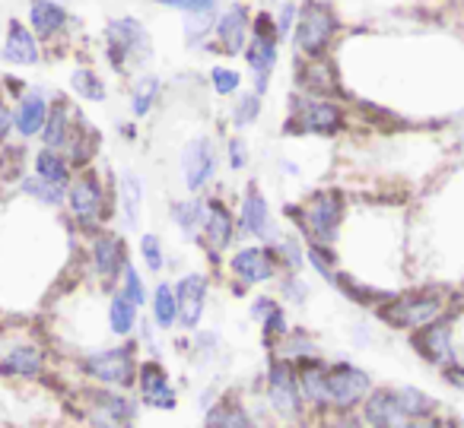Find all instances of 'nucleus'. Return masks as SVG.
Listing matches in <instances>:
<instances>
[{"mask_svg": "<svg viewBox=\"0 0 464 428\" xmlns=\"http://www.w3.org/2000/svg\"><path fill=\"white\" fill-rule=\"evenodd\" d=\"M29 23H33V33L39 39L52 42L54 35H61L67 29V14L61 4L54 0H33V7H29Z\"/></svg>", "mask_w": 464, "mask_h": 428, "instance_id": "obj_29", "label": "nucleus"}, {"mask_svg": "<svg viewBox=\"0 0 464 428\" xmlns=\"http://www.w3.org/2000/svg\"><path fill=\"white\" fill-rule=\"evenodd\" d=\"M137 324H140V318H137V305L128 299V295L118 289L115 295H111L109 301V327L115 337H130V333L137 330Z\"/></svg>", "mask_w": 464, "mask_h": 428, "instance_id": "obj_34", "label": "nucleus"}, {"mask_svg": "<svg viewBox=\"0 0 464 428\" xmlns=\"http://www.w3.org/2000/svg\"><path fill=\"white\" fill-rule=\"evenodd\" d=\"M204 428H255V422L239 396H219V400L207 409Z\"/></svg>", "mask_w": 464, "mask_h": 428, "instance_id": "obj_28", "label": "nucleus"}, {"mask_svg": "<svg viewBox=\"0 0 464 428\" xmlns=\"http://www.w3.org/2000/svg\"><path fill=\"white\" fill-rule=\"evenodd\" d=\"M398 428H445V422L439 415H423V419H407Z\"/></svg>", "mask_w": 464, "mask_h": 428, "instance_id": "obj_52", "label": "nucleus"}, {"mask_svg": "<svg viewBox=\"0 0 464 428\" xmlns=\"http://www.w3.org/2000/svg\"><path fill=\"white\" fill-rule=\"evenodd\" d=\"M45 371V352L33 343H23V346H14L7 356L0 358V377H39Z\"/></svg>", "mask_w": 464, "mask_h": 428, "instance_id": "obj_24", "label": "nucleus"}, {"mask_svg": "<svg viewBox=\"0 0 464 428\" xmlns=\"http://www.w3.org/2000/svg\"><path fill=\"white\" fill-rule=\"evenodd\" d=\"M236 229H239V235L261 238V242H267V244L280 242V232L274 229V219H271V206H267L265 194L255 185H248L246 200H242V213H239V219H236Z\"/></svg>", "mask_w": 464, "mask_h": 428, "instance_id": "obj_17", "label": "nucleus"}, {"mask_svg": "<svg viewBox=\"0 0 464 428\" xmlns=\"http://www.w3.org/2000/svg\"><path fill=\"white\" fill-rule=\"evenodd\" d=\"M156 4H162V7H175L181 10V14H213V7H217V0H156Z\"/></svg>", "mask_w": 464, "mask_h": 428, "instance_id": "obj_47", "label": "nucleus"}, {"mask_svg": "<svg viewBox=\"0 0 464 428\" xmlns=\"http://www.w3.org/2000/svg\"><path fill=\"white\" fill-rule=\"evenodd\" d=\"M80 371L90 381H96L99 387H115V390H130L137 384V343L111 346V349H96L90 356L80 358Z\"/></svg>", "mask_w": 464, "mask_h": 428, "instance_id": "obj_4", "label": "nucleus"}, {"mask_svg": "<svg viewBox=\"0 0 464 428\" xmlns=\"http://www.w3.org/2000/svg\"><path fill=\"white\" fill-rule=\"evenodd\" d=\"M267 400H271V409L286 422L303 419L305 413V400L303 390H299V377H296V365L290 358L277 356L267 365Z\"/></svg>", "mask_w": 464, "mask_h": 428, "instance_id": "obj_9", "label": "nucleus"}, {"mask_svg": "<svg viewBox=\"0 0 464 428\" xmlns=\"http://www.w3.org/2000/svg\"><path fill=\"white\" fill-rule=\"evenodd\" d=\"M71 90L77 92L80 99H86V102H102L105 99V83L99 80V73L86 71V67H77V71L71 73Z\"/></svg>", "mask_w": 464, "mask_h": 428, "instance_id": "obj_37", "label": "nucleus"}, {"mask_svg": "<svg viewBox=\"0 0 464 428\" xmlns=\"http://www.w3.org/2000/svg\"><path fill=\"white\" fill-rule=\"evenodd\" d=\"M296 377H299V390H303L305 406L315 409H331L328 400V362L318 356L309 358H296Z\"/></svg>", "mask_w": 464, "mask_h": 428, "instance_id": "obj_21", "label": "nucleus"}, {"mask_svg": "<svg viewBox=\"0 0 464 428\" xmlns=\"http://www.w3.org/2000/svg\"><path fill=\"white\" fill-rule=\"evenodd\" d=\"M105 58L111 61L115 71H124L128 64H140L150 58V33L143 29L140 20L124 16V20H111L105 26Z\"/></svg>", "mask_w": 464, "mask_h": 428, "instance_id": "obj_7", "label": "nucleus"}, {"mask_svg": "<svg viewBox=\"0 0 464 428\" xmlns=\"http://www.w3.org/2000/svg\"><path fill=\"white\" fill-rule=\"evenodd\" d=\"M445 384H451L455 390H464V365L461 362H451L449 368H442Z\"/></svg>", "mask_w": 464, "mask_h": 428, "instance_id": "obj_50", "label": "nucleus"}, {"mask_svg": "<svg viewBox=\"0 0 464 428\" xmlns=\"http://www.w3.org/2000/svg\"><path fill=\"white\" fill-rule=\"evenodd\" d=\"M411 346L417 349V356L423 358V362L436 365L439 371L449 368L451 362H458L455 330H451V320L449 318H439V320H432V324L413 330L411 333Z\"/></svg>", "mask_w": 464, "mask_h": 428, "instance_id": "obj_12", "label": "nucleus"}, {"mask_svg": "<svg viewBox=\"0 0 464 428\" xmlns=\"http://www.w3.org/2000/svg\"><path fill=\"white\" fill-rule=\"evenodd\" d=\"M160 90L162 83L156 77H143L140 83H137L134 96H130V111H134L137 118L150 115V109L156 105V99H160Z\"/></svg>", "mask_w": 464, "mask_h": 428, "instance_id": "obj_39", "label": "nucleus"}, {"mask_svg": "<svg viewBox=\"0 0 464 428\" xmlns=\"http://www.w3.org/2000/svg\"><path fill=\"white\" fill-rule=\"evenodd\" d=\"M99 143H102V137H99L96 130H92L90 124L77 115V121H73V128H71V137H67V143H64L67 162H71L73 168L90 166L92 156H96V149H99Z\"/></svg>", "mask_w": 464, "mask_h": 428, "instance_id": "obj_27", "label": "nucleus"}, {"mask_svg": "<svg viewBox=\"0 0 464 428\" xmlns=\"http://www.w3.org/2000/svg\"><path fill=\"white\" fill-rule=\"evenodd\" d=\"M181 172H185V187L191 194L204 191L217 175V149L207 137H194L181 149Z\"/></svg>", "mask_w": 464, "mask_h": 428, "instance_id": "obj_16", "label": "nucleus"}, {"mask_svg": "<svg viewBox=\"0 0 464 428\" xmlns=\"http://www.w3.org/2000/svg\"><path fill=\"white\" fill-rule=\"evenodd\" d=\"M296 83L315 99H328L341 90L328 58H296Z\"/></svg>", "mask_w": 464, "mask_h": 428, "instance_id": "obj_22", "label": "nucleus"}, {"mask_svg": "<svg viewBox=\"0 0 464 428\" xmlns=\"http://www.w3.org/2000/svg\"><path fill=\"white\" fill-rule=\"evenodd\" d=\"M277 308H280L277 301L267 299V295H265V299H255V301H252V318H255V320H265L267 314H274Z\"/></svg>", "mask_w": 464, "mask_h": 428, "instance_id": "obj_51", "label": "nucleus"}, {"mask_svg": "<svg viewBox=\"0 0 464 428\" xmlns=\"http://www.w3.org/2000/svg\"><path fill=\"white\" fill-rule=\"evenodd\" d=\"M372 377L353 362H328V400L331 409L337 413H350V409L362 406L366 396L372 394Z\"/></svg>", "mask_w": 464, "mask_h": 428, "instance_id": "obj_10", "label": "nucleus"}, {"mask_svg": "<svg viewBox=\"0 0 464 428\" xmlns=\"http://www.w3.org/2000/svg\"><path fill=\"white\" fill-rule=\"evenodd\" d=\"M140 257H143V263H147L150 273H160L162 263H166V257H162L160 238H156V235H143L140 238Z\"/></svg>", "mask_w": 464, "mask_h": 428, "instance_id": "obj_45", "label": "nucleus"}, {"mask_svg": "<svg viewBox=\"0 0 464 428\" xmlns=\"http://www.w3.org/2000/svg\"><path fill=\"white\" fill-rule=\"evenodd\" d=\"M445 311V292L442 289H417V292L392 295L375 308L379 320H385L394 330H420V327L439 320Z\"/></svg>", "mask_w": 464, "mask_h": 428, "instance_id": "obj_2", "label": "nucleus"}, {"mask_svg": "<svg viewBox=\"0 0 464 428\" xmlns=\"http://www.w3.org/2000/svg\"><path fill=\"white\" fill-rule=\"evenodd\" d=\"M73 121H77V111H73V105L67 102V99H54V102L48 105L45 128H42V140H45V147L48 149H64Z\"/></svg>", "mask_w": 464, "mask_h": 428, "instance_id": "obj_26", "label": "nucleus"}, {"mask_svg": "<svg viewBox=\"0 0 464 428\" xmlns=\"http://www.w3.org/2000/svg\"><path fill=\"white\" fill-rule=\"evenodd\" d=\"M137 390H140L143 406L160 409V413H172L179 406V390L169 381V371L162 368L160 358H147L140 362V371H137Z\"/></svg>", "mask_w": 464, "mask_h": 428, "instance_id": "obj_15", "label": "nucleus"}, {"mask_svg": "<svg viewBox=\"0 0 464 428\" xmlns=\"http://www.w3.org/2000/svg\"><path fill=\"white\" fill-rule=\"evenodd\" d=\"M10 130H14V111L0 102V149H4V140H7Z\"/></svg>", "mask_w": 464, "mask_h": 428, "instance_id": "obj_53", "label": "nucleus"}, {"mask_svg": "<svg viewBox=\"0 0 464 428\" xmlns=\"http://www.w3.org/2000/svg\"><path fill=\"white\" fill-rule=\"evenodd\" d=\"M204 219H207V200L200 197L181 200V204L172 206V223L179 225V232L185 238H198L204 232Z\"/></svg>", "mask_w": 464, "mask_h": 428, "instance_id": "obj_33", "label": "nucleus"}, {"mask_svg": "<svg viewBox=\"0 0 464 428\" xmlns=\"http://www.w3.org/2000/svg\"><path fill=\"white\" fill-rule=\"evenodd\" d=\"M296 20H299V7H296V4H284V7H280V16H277L280 39H284V35H293V29H296Z\"/></svg>", "mask_w": 464, "mask_h": 428, "instance_id": "obj_48", "label": "nucleus"}, {"mask_svg": "<svg viewBox=\"0 0 464 428\" xmlns=\"http://www.w3.org/2000/svg\"><path fill=\"white\" fill-rule=\"evenodd\" d=\"M118 187H121V216H124V229L134 232L137 225H140V206H143V185L140 178H137L130 168H124L121 172V181H118Z\"/></svg>", "mask_w": 464, "mask_h": 428, "instance_id": "obj_32", "label": "nucleus"}, {"mask_svg": "<svg viewBox=\"0 0 464 428\" xmlns=\"http://www.w3.org/2000/svg\"><path fill=\"white\" fill-rule=\"evenodd\" d=\"M343 213H347V200H343L341 191H318L299 210H290V216H296L305 242L331 248L341 235Z\"/></svg>", "mask_w": 464, "mask_h": 428, "instance_id": "obj_1", "label": "nucleus"}, {"mask_svg": "<svg viewBox=\"0 0 464 428\" xmlns=\"http://www.w3.org/2000/svg\"><path fill=\"white\" fill-rule=\"evenodd\" d=\"M404 419L398 403V390L394 387H375L362 403V425L369 428H398Z\"/></svg>", "mask_w": 464, "mask_h": 428, "instance_id": "obj_23", "label": "nucleus"}, {"mask_svg": "<svg viewBox=\"0 0 464 428\" xmlns=\"http://www.w3.org/2000/svg\"><path fill=\"white\" fill-rule=\"evenodd\" d=\"M236 219H232L229 206L223 204V200H207V219H204V244L207 251H210L213 261H219V257L226 254V248L232 244V238H236Z\"/></svg>", "mask_w": 464, "mask_h": 428, "instance_id": "obj_20", "label": "nucleus"}, {"mask_svg": "<svg viewBox=\"0 0 464 428\" xmlns=\"http://www.w3.org/2000/svg\"><path fill=\"white\" fill-rule=\"evenodd\" d=\"M398 390V403L404 419H423V415H436V400L420 387H394Z\"/></svg>", "mask_w": 464, "mask_h": 428, "instance_id": "obj_36", "label": "nucleus"}, {"mask_svg": "<svg viewBox=\"0 0 464 428\" xmlns=\"http://www.w3.org/2000/svg\"><path fill=\"white\" fill-rule=\"evenodd\" d=\"M67 210L83 229H96L102 223L109 213V197H105L99 172L83 168L80 175H73V181L67 185Z\"/></svg>", "mask_w": 464, "mask_h": 428, "instance_id": "obj_8", "label": "nucleus"}, {"mask_svg": "<svg viewBox=\"0 0 464 428\" xmlns=\"http://www.w3.org/2000/svg\"><path fill=\"white\" fill-rule=\"evenodd\" d=\"M90 257H92V270H96L99 282L105 289H115V282H121L124 267H128V244L121 235L115 232H96L90 244Z\"/></svg>", "mask_w": 464, "mask_h": 428, "instance_id": "obj_14", "label": "nucleus"}, {"mask_svg": "<svg viewBox=\"0 0 464 428\" xmlns=\"http://www.w3.org/2000/svg\"><path fill=\"white\" fill-rule=\"evenodd\" d=\"M175 299H179V327L181 330H198L207 308V276L185 273L175 282Z\"/></svg>", "mask_w": 464, "mask_h": 428, "instance_id": "obj_18", "label": "nucleus"}, {"mask_svg": "<svg viewBox=\"0 0 464 428\" xmlns=\"http://www.w3.org/2000/svg\"><path fill=\"white\" fill-rule=\"evenodd\" d=\"M213 29H217V16H213V14H191V16H188V23H185V35H188V42H191V45L204 42Z\"/></svg>", "mask_w": 464, "mask_h": 428, "instance_id": "obj_42", "label": "nucleus"}, {"mask_svg": "<svg viewBox=\"0 0 464 428\" xmlns=\"http://www.w3.org/2000/svg\"><path fill=\"white\" fill-rule=\"evenodd\" d=\"M341 33V20L324 0H305L299 7V20L293 29V48L299 58H324L331 42Z\"/></svg>", "mask_w": 464, "mask_h": 428, "instance_id": "obj_3", "label": "nucleus"}, {"mask_svg": "<svg viewBox=\"0 0 464 428\" xmlns=\"http://www.w3.org/2000/svg\"><path fill=\"white\" fill-rule=\"evenodd\" d=\"M48 121V102L42 96H26L20 99L14 111V130L20 137H39L42 128Z\"/></svg>", "mask_w": 464, "mask_h": 428, "instance_id": "obj_30", "label": "nucleus"}, {"mask_svg": "<svg viewBox=\"0 0 464 428\" xmlns=\"http://www.w3.org/2000/svg\"><path fill=\"white\" fill-rule=\"evenodd\" d=\"M86 403H90V419L96 428H134L137 409H140L134 396L109 387H90Z\"/></svg>", "mask_w": 464, "mask_h": 428, "instance_id": "obj_11", "label": "nucleus"}, {"mask_svg": "<svg viewBox=\"0 0 464 428\" xmlns=\"http://www.w3.org/2000/svg\"><path fill=\"white\" fill-rule=\"evenodd\" d=\"M232 276L242 282V286H261V282H271L280 273V261L274 244H248V248L236 251L229 257Z\"/></svg>", "mask_w": 464, "mask_h": 428, "instance_id": "obj_13", "label": "nucleus"}, {"mask_svg": "<svg viewBox=\"0 0 464 428\" xmlns=\"http://www.w3.org/2000/svg\"><path fill=\"white\" fill-rule=\"evenodd\" d=\"M226 156H229V166L232 168H246L248 153H246V143H242L239 137H232V140L226 143Z\"/></svg>", "mask_w": 464, "mask_h": 428, "instance_id": "obj_49", "label": "nucleus"}, {"mask_svg": "<svg viewBox=\"0 0 464 428\" xmlns=\"http://www.w3.org/2000/svg\"><path fill=\"white\" fill-rule=\"evenodd\" d=\"M277 58H280L277 20H274L271 14H258L252 23V42H248V48H246V61H248V67H252L255 92H258V96H265L274 67H277Z\"/></svg>", "mask_w": 464, "mask_h": 428, "instance_id": "obj_6", "label": "nucleus"}, {"mask_svg": "<svg viewBox=\"0 0 464 428\" xmlns=\"http://www.w3.org/2000/svg\"><path fill=\"white\" fill-rule=\"evenodd\" d=\"M20 191H23V194H29L33 200H39V204H48V206H58L61 200H67V191H64V187L48 185V181H42L39 175H33V178L20 181Z\"/></svg>", "mask_w": 464, "mask_h": 428, "instance_id": "obj_38", "label": "nucleus"}, {"mask_svg": "<svg viewBox=\"0 0 464 428\" xmlns=\"http://www.w3.org/2000/svg\"><path fill=\"white\" fill-rule=\"evenodd\" d=\"M0 58L7 61V64H16V67H33L39 64V42H35V33L26 29L23 23H10L7 29V42H4V52Z\"/></svg>", "mask_w": 464, "mask_h": 428, "instance_id": "obj_25", "label": "nucleus"}, {"mask_svg": "<svg viewBox=\"0 0 464 428\" xmlns=\"http://www.w3.org/2000/svg\"><path fill=\"white\" fill-rule=\"evenodd\" d=\"M210 80H213V90H217V96H232V92L239 90L242 73L232 71V67H213Z\"/></svg>", "mask_w": 464, "mask_h": 428, "instance_id": "obj_44", "label": "nucleus"}, {"mask_svg": "<svg viewBox=\"0 0 464 428\" xmlns=\"http://www.w3.org/2000/svg\"><path fill=\"white\" fill-rule=\"evenodd\" d=\"M305 257H309V263L318 270V273L324 276V280L334 282L337 276V257L331 248H324V244H305Z\"/></svg>", "mask_w": 464, "mask_h": 428, "instance_id": "obj_40", "label": "nucleus"}, {"mask_svg": "<svg viewBox=\"0 0 464 428\" xmlns=\"http://www.w3.org/2000/svg\"><path fill=\"white\" fill-rule=\"evenodd\" d=\"M35 175H39L42 181H48V185L54 187H64L73 181V166L67 162V156L61 153V149H42L39 156H35Z\"/></svg>", "mask_w": 464, "mask_h": 428, "instance_id": "obj_31", "label": "nucleus"}, {"mask_svg": "<svg viewBox=\"0 0 464 428\" xmlns=\"http://www.w3.org/2000/svg\"><path fill=\"white\" fill-rule=\"evenodd\" d=\"M121 292L128 295V299L134 301L137 308L147 305V289H143V280H140V273H137V270H134V263H128V267H124V276H121Z\"/></svg>", "mask_w": 464, "mask_h": 428, "instance_id": "obj_43", "label": "nucleus"}, {"mask_svg": "<svg viewBox=\"0 0 464 428\" xmlns=\"http://www.w3.org/2000/svg\"><path fill=\"white\" fill-rule=\"evenodd\" d=\"M347 128V115L331 99H299L293 96V115L286 121V134L337 137Z\"/></svg>", "mask_w": 464, "mask_h": 428, "instance_id": "obj_5", "label": "nucleus"}, {"mask_svg": "<svg viewBox=\"0 0 464 428\" xmlns=\"http://www.w3.org/2000/svg\"><path fill=\"white\" fill-rule=\"evenodd\" d=\"M150 308H153V324L160 327V330H172V327L179 324V299H175V286L160 282Z\"/></svg>", "mask_w": 464, "mask_h": 428, "instance_id": "obj_35", "label": "nucleus"}, {"mask_svg": "<svg viewBox=\"0 0 464 428\" xmlns=\"http://www.w3.org/2000/svg\"><path fill=\"white\" fill-rule=\"evenodd\" d=\"M248 29H252V16H248V7H242V4H232V7H226V14L217 16V29H213V35H217V52L223 54H246L248 48Z\"/></svg>", "mask_w": 464, "mask_h": 428, "instance_id": "obj_19", "label": "nucleus"}, {"mask_svg": "<svg viewBox=\"0 0 464 428\" xmlns=\"http://www.w3.org/2000/svg\"><path fill=\"white\" fill-rule=\"evenodd\" d=\"M261 115V96L258 92H248V96L239 99V105H236V111H232V124L236 128H248V124H255Z\"/></svg>", "mask_w": 464, "mask_h": 428, "instance_id": "obj_41", "label": "nucleus"}, {"mask_svg": "<svg viewBox=\"0 0 464 428\" xmlns=\"http://www.w3.org/2000/svg\"><path fill=\"white\" fill-rule=\"evenodd\" d=\"M280 295H284V301H293V305H303L305 299H309V286H305V280L299 273H290L280 280Z\"/></svg>", "mask_w": 464, "mask_h": 428, "instance_id": "obj_46", "label": "nucleus"}]
</instances>
